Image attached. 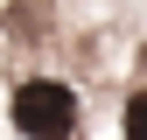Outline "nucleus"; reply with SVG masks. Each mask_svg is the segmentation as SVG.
<instances>
[{
  "mask_svg": "<svg viewBox=\"0 0 147 140\" xmlns=\"http://www.w3.org/2000/svg\"><path fill=\"white\" fill-rule=\"evenodd\" d=\"M126 140H147V91L126 98Z\"/></svg>",
  "mask_w": 147,
  "mask_h": 140,
  "instance_id": "obj_2",
  "label": "nucleus"
},
{
  "mask_svg": "<svg viewBox=\"0 0 147 140\" xmlns=\"http://www.w3.org/2000/svg\"><path fill=\"white\" fill-rule=\"evenodd\" d=\"M14 126H21L28 140H70L77 133V91L56 77H28V84H14Z\"/></svg>",
  "mask_w": 147,
  "mask_h": 140,
  "instance_id": "obj_1",
  "label": "nucleus"
}]
</instances>
